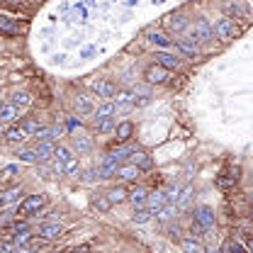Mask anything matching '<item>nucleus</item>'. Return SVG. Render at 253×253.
<instances>
[{"instance_id":"f257e3e1","label":"nucleus","mask_w":253,"mask_h":253,"mask_svg":"<svg viewBox=\"0 0 253 253\" xmlns=\"http://www.w3.org/2000/svg\"><path fill=\"white\" fill-rule=\"evenodd\" d=\"M44 205H46V197H44V195H30V197H25V200L20 202V207L15 210V214H20V217H32V214H37Z\"/></svg>"},{"instance_id":"f03ea898","label":"nucleus","mask_w":253,"mask_h":253,"mask_svg":"<svg viewBox=\"0 0 253 253\" xmlns=\"http://www.w3.org/2000/svg\"><path fill=\"white\" fill-rule=\"evenodd\" d=\"M25 32H27V27H25L20 20H15V17L0 12V34H5V37H20V34H25Z\"/></svg>"},{"instance_id":"7ed1b4c3","label":"nucleus","mask_w":253,"mask_h":253,"mask_svg":"<svg viewBox=\"0 0 253 253\" xmlns=\"http://www.w3.org/2000/svg\"><path fill=\"white\" fill-rule=\"evenodd\" d=\"M214 226V212L210 210V207H197L195 210V224H192V229H197V231H207V229H212Z\"/></svg>"},{"instance_id":"20e7f679","label":"nucleus","mask_w":253,"mask_h":253,"mask_svg":"<svg viewBox=\"0 0 253 253\" xmlns=\"http://www.w3.org/2000/svg\"><path fill=\"white\" fill-rule=\"evenodd\" d=\"M214 34H217V39L219 42H231L234 37H236V25H234V20L231 17H221L214 22Z\"/></svg>"},{"instance_id":"39448f33","label":"nucleus","mask_w":253,"mask_h":253,"mask_svg":"<svg viewBox=\"0 0 253 253\" xmlns=\"http://www.w3.org/2000/svg\"><path fill=\"white\" fill-rule=\"evenodd\" d=\"M190 37H192L197 44H207V42H212L214 32H212V27H210V22H207V20H195Z\"/></svg>"},{"instance_id":"423d86ee","label":"nucleus","mask_w":253,"mask_h":253,"mask_svg":"<svg viewBox=\"0 0 253 253\" xmlns=\"http://www.w3.org/2000/svg\"><path fill=\"white\" fill-rule=\"evenodd\" d=\"M61 234H63V226L59 221H46V224L39 226V239H44V241H56Z\"/></svg>"},{"instance_id":"0eeeda50","label":"nucleus","mask_w":253,"mask_h":253,"mask_svg":"<svg viewBox=\"0 0 253 253\" xmlns=\"http://www.w3.org/2000/svg\"><path fill=\"white\" fill-rule=\"evenodd\" d=\"M93 90L97 93V97H105V100L115 97V93H117L115 83H112V81H105V78H97V81H93Z\"/></svg>"},{"instance_id":"6e6552de","label":"nucleus","mask_w":253,"mask_h":253,"mask_svg":"<svg viewBox=\"0 0 253 253\" xmlns=\"http://www.w3.org/2000/svg\"><path fill=\"white\" fill-rule=\"evenodd\" d=\"M173 44H175L183 54H188V56H197V54H200V44H197L192 37H178V39H173Z\"/></svg>"},{"instance_id":"1a4fd4ad","label":"nucleus","mask_w":253,"mask_h":253,"mask_svg":"<svg viewBox=\"0 0 253 253\" xmlns=\"http://www.w3.org/2000/svg\"><path fill=\"white\" fill-rule=\"evenodd\" d=\"M126 200H129V202L134 205V210H141V207H146V200H149V190L141 188V185H136L134 190H129Z\"/></svg>"},{"instance_id":"9d476101","label":"nucleus","mask_w":253,"mask_h":253,"mask_svg":"<svg viewBox=\"0 0 253 253\" xmlns=\"http://www.w3.org/2000/svg\"><path fill=\"white\" fill-rule=\"evenodd\" d=\"M156 66L166 68V71H175L180 66V59L175 54H168V51H156Z\"/></svg>"},{"instance_id":"9b49d317","label":"nucleus","mask_w":253,"mask_h":253,"mask_svg":"<svg viewBox=\"0 0 253 253\" xmlns=\"http://www.w3.org/2000/svg\"><path fill=\"white\" fill-rule=\"evenodd\" d=\"M129 163H131V166H136L139 170H151V168H154V161H151V156H149V154H144V151H131Z\"/></svg>"},{"instance_id":"f8f14e48","label":"nucleus","mask_w":253,"mask_h":253,"mask_svg":"<svg viewBox=\"0 0 253 253\" xmlns=\"http://www.w3.org/2000/svg\"><path fill=\"white\" fill-rule=\"evenodd\" d=\"M185 27H188V17H185L183 12H173V15H168V17H166V30L183 32Z\"/></svg>"},{"instance_id":"ddd939ff","label":"nucleus","mask_w":253,"mask_h":253,"mask_svg":"<svg viewBox=\"0 0 253 253\" xmlns=\"http://www.w3.org/2000/svg\"><path fill=\"white\" fill-rule=\"evenodd\" d=\"M163 205H168V202H166V190H156V192H151V195H149V200H146V210H149L151 214H158V210H161Z\"/></svg>"},{"instance_id":"4468645a","label":"nucleus","mask_w":253,"mask_h":253,"mask_svg":"<svg viewBox=\"0 0 253 253\" xmlns=\"http://www.w3.org/2000/svg\"><path fill=\"white\" fill-rule=\"evenodd\" d=\"M168 71L166 68H161V66H151L149 71H146V81L149 83H154V85H163V83H168Z\"/></svg>"},{"instance_id":"2eb2a0df","label":"nucleus","mask_w":253,"mask_h":253,"mask_svg":"<svg viewBox=\"0 0 253 253\" xmlns=\"http://www.w3.org/2000/svg\"><path fill=\"white\" fill-rule=\"evenodd\" d=\"M115 112H117V107H115V102H105V105H100L97 110H95V125L97 122H105V120H112L115 117Z\"/></svg>"},{"instance_id":"dca6fc26","label":"nucleus","mask_w":253,"mask_h":253,"mask_svg":"<svg viewBox=\"0 0 253 253\" xmlns=\"http://www.w3.org/2000/svg\"><path fill=\"white\" fill-rule=\"evenodd\" d=\"M59 134H61V129H56V126H39V131L34 134V139L39 144H46V141H54Z\"/></svg>"},{"instance_id":"f3484780","label":"nucleus","mask_w":253,"mask_h":253,"mask_svg":"<svg viewBox=\"0 0 253 253\" xmlns=\"http://www.w3.org/2000/svg\"><path fill=\"white\" fill-rule=\"evenodd\" d=\"M34 154H37V163H42V161L54 158V154H56V146H54V141H46V144H39V146L34 149Z\"/></svg>"},{"instance_id":"a211bd4d","label":"nucleus","mask_w":253,"mask_h":253,"mask_svg":"<svg viewBox=\"0 0 253 253\" xmlns=\"http://www.w3.org/2000/svg\"><path fill=\"white\" fill-rule=\"evenodd\" d=\"M17 117H20V110H17L12 102L0 105V122H15Z\"/></svg>"},{"instance_id":"6ab92c4d","label":"nucleus","mask_w":253,"mask_h":253,"mask_svg":"<svg viewBox=\"0 0 253 253\" xmlns=\"http://www.w3.org/2000/svg\"><path fill=\"white\" fill-rule=\"evenodd\" d=\"M27 136H30V134H27L22 126H10V129L5 131V139H7L10 144H22Z\"/></svg>"},{"instance_id":"aec40b11","label":"nucleus","mask_w":253,"mask_h":253,"mask_svg":"<svg viewBox=\"0 0 253 253\" xmlns=\"http://www.w3.org/2000/svg\"><path fill=\"white\" fill-rule=\"evenodd\" d=\"M20 195H22V190L20 188H7L0 192V207H7V205H12V202H17L20 200Z\"/></svg>"},{"instance_id":"412c9836","label":"nucleus","mask_w":253,"mask_h":253,"mask_svg":"<svg viewBox=\"0 0 253 253\" xmlns=\"http://www.w3.org/2000/svg\"><path fill=\"white\" fill-rule=\"evenodd\" d=\"M139 173H141V170H139L136 166L126 163V166H120V168H117V173H115V175H117L120 180H134V178H136Z\"/></svg>"},{"instance_id":"4be33fe9","label":"nucleus","mask_w":253,"mask_h":253,"mask_svg":"<svg viewBox=\"0 0 253 253\" xmlns=\"http://www.w3.org/2000/svg\"><path fill=\"white\" fill-rule=\"evenodd\" d=\"M105 195H107L110 205H120V202H125V200H126V195H129V192H126L122 185H117V188H110Z\"/></svg>"},{"instance_id":"5701e85b","label":"nucleus","mask_w":253,"mask_h":253,"mask_svg":"<svg viewBox=\"0 0 253 253\" xmlns=\"http://www.w3.org/2000/svg\"><path fill=\"white\" fill-rule=\"evenodd\" d=\"M131 134H134V125H131V122L117 125V141H120V144H126V141L131 139Z\"/></svg>"},{"instance_id":"b1692460","label":"nucleus","mask_w":253,"mask_h":253,"mask_svg":"<svg viewBox=\"0 0 253 253\" xmlns=\"http://www.w3.org/2000/svg\"><path fill=\"white\" fill-rule=\"evenodd\" d=\"M149 42L156 44V46H161V49H168V46L173 44V39H168L163 32H149Z\"/></svg>"},{"instance_id":"393cba45","label":"nucleus","mask_w":253,"mask_h":253,"mask_svg":"<svg viewBox=\"0 0 253 253\" xmlns=\"http://www.w3.org/2000/svg\"><path fill=\"white\" fill-rule=\"evenodd\" d=\"M10 102H12L17 110H20V107H27V105H32V95L25 93V90H17V93H12Z\"/></svg>"},{"instance_id":"a878e982","label":"nucleus","mask_w":253,"mask_h":253,"mask_svg":"<svg viewBox=\"0 0 253 253\" xmlns=\"http://www.w3.org/2000/svg\"><path fill=\"white\" fill-rule=\"evenodd\" d=\"M76 107H78L81 115H88V112H93V100L88 95H78L76 97Z\"/></svg>"},{"instance_id":"bb28decb","label":"nucleus","mask_w":253,"mask_h":253,"mask_svg":"<svg viewBox=\"0 0 253 253\" xmlns=\"http://www.w3.org/2000/svg\"><path fill=\"white\" fill-rule=\"evenodd\" d=\"M93 207L97 210V212H107L112 205H110V200H107V195H105V192H97V195L93 197Z\"/></svg>"},{"instance_id":"cd10ccee","label":"nucleus","mask_w":253,"mask_h":253,"mask_svg":"<svg viewBox=\"0 0 253 253\" xmlns=\"http://www.w3.org/2000/svg\"><path fill=\"white\" fill-rule=\"evenodd\" d=\"M136 105V93H117V107H129Z\"/></svg>"},{"instance_id":"c85d7f7f","label":"nucleus","mask_w":253,"mask_h":253,"mask_svg":"<svg viewBox=\"0 0 253 253\" xmlns=\"http://www.w3.org/2000/svg\"><path fill=\"white\" fill-rule=\"evenodd\" d=\"M32 241V231L30 229H25V231H20V234H15L12 236V246H27Z\"/></svg>"},{"instance_id":"c756f323","label":"nucleus","mask_w":253,"mask_h":253,"mask_svg":"<svg viewBox=\"0 0 253 253\" xmlns=\"http://www.w3.org/2000/svg\"><path fill=\"white\" fill-rule=\"evenodd\" d=\"M224 10H226L229 15H234V17L246 15V7H244V5H239V2H226V5H224Z\"/></svg>"},{"instance_id":"7c9ffc66","label":"nucleus","mask_w":253,"mask_h":253,"mask_svg":"<svg viewBox=\"0 0 253 253\" xmlns=\"http://www.w3.org/2000/svg\"><path fill=\"white\" fill-rule=\"evenodd\" d=\"M224 253H249V251H246V246H244L241 241H226Z\"/></svg>"},{"instance_id":"2f4dec72","label":"nucleus","mask_w":253,"mask_h":253,"mask_svg":"<svg viewBox=\"0 0 253 253\" xmlns=\"http://www.w3.org/2000/svg\"><path fill=\"white\" fill-rule=\"evenodd\" d=\"M17 173H20V168H17V166H5V168L0 170V180H12Z\"/></svg>"},{"instance_id":"473e14b6","label":"nucleus","mask_w":253,"mask_h":253,"mask_svg":"<svg viewBox=\"0 0 253 253\" xmlns=\"http://www.w3.org/2000/svg\"><path fill=\"white\" fill-rule=\"evenodd\" d=\"M54 158L63 166L68 158H73V154H71V149H68V146H59V149H56V154H54Z\"/></svg>"},{"instance_id":"72a5a7b5","label":"nucleus","mask_w":253,"mask_h":253,"mask_svg":"<svg viewBox=\"0 0 253 253\" xmlns=\"http://www.w3.org/2000/svg\"><path fill=\"white\" fill-rule=\"evenodd\" d=\"M63 173L66 175H73V173H78V158H68L66 163H63Z\"/></svg>"},{"instance_id":"f704fd0d","label":"nucleus","mask_w":253,"mask_h":253,"mask_svg":"<svg viewBox=\"0 0 253 253\" xmlns=\"http://www.w3.org/2000/svg\"><path fill=\"white\" fill-rule=\"evenodd\" d=\"M183 251L185 253H200L202 249H200V241H195V239H185L183 241Z\"/></svg>"},{"instance_id":"c9c22d12","label":"nucleus","mask_w":253,"mask_h":253,"mask_svg":"<svg viewBox=\"0 0 253 253\" xmlns=\"http://www.w3.org/2000/svg\"><path fill=\"white\" fill-rule=\"evenodd\" d=\"M112 126H115V117H112V120H105V122H97V125H95V131H97V134H107V131H112Z\"/></svg>"},{"instance_id":"e433bc0d","label":"nucleus","mask_w":253,"mask_h":253,"mask_svg":"<svg viewBox=\"0 0 253 253\" xmlns=\"http://www.w3.org/2000/svg\"><path fill=\"white\" fill-rule=\"evenodd\" d=\"M190 195H192V188L180 190V192H178V200H175V205H178V207H185V205L190 202Z\"/></svg>"},{"instance_id":"4c0bfd02","label":"nucleus","mask_w":253,"mask_h":253,"mask_svg":"<svg viewBox=\"0 0 253 253\" xmlns=\"http://www.w3.org/2000/svg\"><path fill=\"white\" fill-rule=\"evenodd\" d=\"M76 149H78V154H85V151H90V141L85 139V136H76Z\"/></svg>"},{"instance_id":"58836bf2","label":"nucleus","mask_w":253,"mask_h":253,"mask_svg":"<svg viewBox=\"0 0 253 253\" xmlns=\"http://www.w3.org/2000/svg\"><path fill=\"white\" fill-rule=\"evenodd\" d=\"M173 212H175V205H170V202H168V205H163V207L158 210V219H170V217H173Z\"/></svg>"},{"instance_id":"ea45409f","label":"nucleus","mask_w":253,"mask_h":253,"mask_svg":"<svg viewBox=\"0 0 253 253\" xmlns=\"http://www.w3.org/2000/svg\"><path fill=\"white\" fill-rule=\"evenodd\" d=\"M149 217H151V212H149L146 207H141V210H134V221H136V224H144V221H149Z\"/></svg>"},{"instance_id":"a19ab883","label":"nucleus","mask_w":253,"mask_h":253,"mask_svg":"<svg viewBox=\"0 0 253 253\" xmlns=\"http://www.w3.org/2000/svg\"><path fill=\"white\" fill-rule=\"evenodd\" d=\"M17 156H20V161H25V163H37V154L32 149H22Z\"/></svg>"},{"instance_id":"79ce46f5","label":"nucleus","mask_w":253,"mask_h":253,"mask_svg":"<svg viewBox=\"0 0 253 253\" xmlns=\"http://www.w3.org/2000/svg\"><path fill=\"white\" fill-rule=\"evenodd\" d=\"M22 129H25V131H27V134H30V136H34V134H37V131H39V125H37V122H34V120H27V122H25V125H22Z\"/></svg>"},{"instance_id":"37998d69","label":"nucleus","mask_w":253,"mask_h":253,"mask_svg":"<svg viewBox=\"0 0 253 253\" xmlns=\"http://www.w3.org/2000/svg\"><path fill=\"white\" fill-rule=\"evenodd\" d=\"M90 251V246H78V249H73L71 253H88Z\"/></svg>"},{"instance_id":"c03bdc74","label":"nucleus","mask_w":253,"mask_h":253,"mask_svg":"<svg viewBox=\"0 0 253 253\" xmlns=\"http://www.w3.org/2000/svg\"><path fill=\"white\" fill-rule=\"evenodd\" d=\"M244 246H246V251L249 253H253V239H246V241H244Z\"/></svg>"},{"instance_id":"a18cd8bd","label":"nucleus","mask_w":253,"mask_h":253,"mask_svg":"<svg viewBox=\"0 0 253 253\" xmlns=\"http://www.w3.org/2000/svg\"><path fill=\"white\" fill-rule=\"evenodd\" d=\"M5 131H7V126H5V122H0V136H5Z\"/></svg>"},{"instance_id":"49530a36","label":"nucleus","mask_w":253,"mask_h":253,"mask_svg":"<svg viewBox=\"0 0 253 253\" xmlns=\"http://www.w3.org/2000/svg\"><path fill=\"white\" fill-rule=\"evenodd\" d=\"M0 253H10V249L7 246H0Z\"/></svg>"},{"instance_id":"de8ad7c7","label":"nucleus","mask_w":253,"mask_h":253,"mask_svg":"<svg viewBox=\"0 0 253 253\" xmlns=\"http://www.w3.org/2000/svg\"><path fill=\"white\" fill-rule=\"evenodd\" d=\"M249 202H251V207H253V192H251V195H249Z\"/></svg>"},{"instance_id":"09e8293b","label":"nucleus","mask_w":253,"mask_h":253,"mask_svg":"<svg viewBox=\"0 0 253 253\" xmlns=\"http://www.w3.org/2000/svg\"><path fill=\"white\" fill-rule=\"evenodd\" d=\"M205 253H214V249H210V251H205Z\"/></svg>"},{"instance_id":"8fccbe9b","label":"nucleus","mask_w":253,"mask_h":253,"mask_svg":"<svg viewBox=\"0 0 253 253\" xmlns=\"http://www.w3.org/2000/svg\"><path fill=\"white\" fill-rule=\"evenodd\" d=\"M251 221H253V212H251Z\"/></svg>"},{"instance_id":"3c124183","label":"nucleus","mask_w":253,"mask_h":253,"mask_svg":"<svg viewBox=\"0 0 253 253\" xmlns=\"http://www.w3.org/2000/svg\"><path fill=\"white\" fill-rule=\"evenodd\" d=\"M221 253H224V251H221Z\"/></svg>"}]
</instances>
